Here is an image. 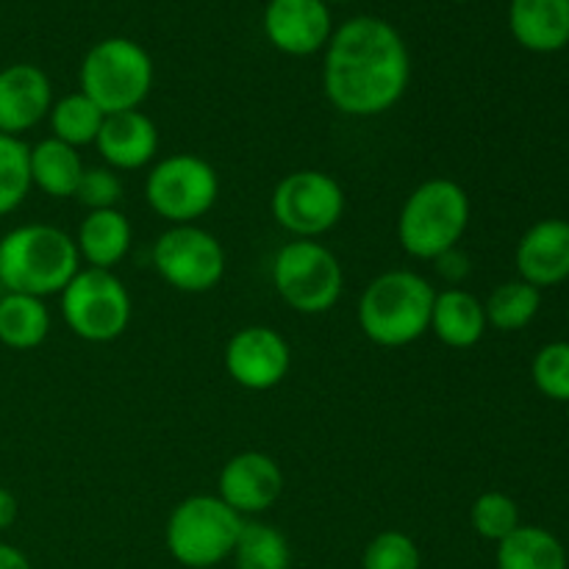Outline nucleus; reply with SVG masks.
Here are the masks:
<instances>
[{"mask_svg": "<svg viewBox=\"0 0 569 569\" xmlns=\"http://www.w3.org/2000/svg\"><path fill=\"white\" fill-rule=\"evenodd\" d=\"M292 365L289 342L270 326H248L226 345V372L248 392H270Z\"/></svg>", "mask_w": 569, "mask_h": 569, "instance_id": "f8f14e48", "label": "nucleus"}, {"mask_svg": "<svg viewBox=\"0 0 569 569\" xmlns=\"http://www.w3.org/2000/svg\"><path fill=\"white\" fill-rule=\"evenodd\" d=\"M78 259L87 261V267L94 270H111L120 264L131 250V222L120 209H100L89 211L83 222L78 226L76 237Z\"/></svg>", "mask_w": 569, "mask_h": 569, "instance_id": "aec40b11", "label": "nucleus"}, {"mask_svg": "<svg viewBox=\"0 0 569 569\" xmlns=\"http://www.w3.org/2000/svg\"><path fill=\"white\" fill-rule=\"evenodd\" d=\"M433 264H437L439 278H445L450 287H456V283H461L467 276H470V259H467L459 248L442 253L437 261H433Z\"/></svg>", "mask_w": 569, "mask_h": 569, "instance_id": "2f4dec72", "label": "nucleus"}, {"mask_svg": "<svg viewBox=\"0 0 569 569\" xmlns=\"http://www.w3.org/2000/svg\"><path fill=\"white\" fill-rule=\"evenodd\" d=\"M348 209L342 183L322 170H295L276 183L272 220L295 239H320L333 231Z\"/></svg>", "mask_w": 569, "mask_h": 569, "instance_id": "9d476101", "label": "nucleus"}, {"mask_svg": "<svg viewBox=\"0 0 569 569\" xmlns=\"http://www.w3.org/2000/svg\"><path fill=\"white\" fill-rule=\"evenodd\" d=\"M283 495V470L261 450H242L222 465L217 478V498L239 517L264 515Z\"/></svg>", "mask_w": 569, "mask_h": 569, "instance_id": "ddd939ff", "label": "nucleus"}, {"mask_svg": "<svg viewBox=\"0 0 569 569\" xmlns=\"http://www.w3.org/2000/svg\"><path fill=\"white\" fill-rule=\"evenodd\" d=\"M94 148L111 170H142L156 159L159 128L142 109L106 114Z\"/></svg>", "mask_w": 569, "mask_h": 569, "instance_id": "f3484780", "label": "nucleus"}, {"mask_svg": "<svg viewBox=\"0 0 569 569\" xmlns=\"http://www.w3.org/2000/svg\"><path fill=\"white\" fill-rule=\"evenodd\" d=\"M272 287L298 315H326L345 292V272L337 256L317 239H295L276 253Z\"/></svg>", "mask_w": 569, "mask_h": 569, "instance_id": "0eeeda50", "label": "nucleus"}, {"mask_svg": "<svg viewBox=\"0 0 569 569\" xmlns=\"http://www.w3.org/2000/svg\"><path fill=\"white\" fill-rule=\"evenodd\" d=\"M231 559L237 569H289L292 550H289L287 537L276 526L244 520Z\"/></svg>", "mask_w": 569, "mask_h": 569, "instance_id": "a878e982", "label": "nucleus"}, {"mask_svg": "<svg viewBox=\"0 0 569 569\" xmlns=\"http://www.w3.org/2000/svg\"><path fill=\"white\" fill-rule=\"evenodd\" d=\"M81 92L103 114L133 111L153 89V59L139 42L128 37L100 39L81 61Z\"/></svg>", "mask_w": 569, "mask_h": 569, "instance_id": "39448f33", "label": "nucleus"}, {"mask_svg": "<svg viewBox=\"0 0 569 569\" xmlns=\"http://www.w3.org/2000/svg\"><path fill=\"white\" fill-rule=\"evenodd\" d=\"M470 198L453 178L422 181L406 198L398 217V242L411 259L437 261L459 248L470 228Z\"/></svg>", "mask_w": 569, "mask_h": 569, "instance_id": "20e7f679", "label": "nucleus"}, {"mask_svg": "<svg viewBox=\"0 0 569 569\" xmlns=\"http://www.w3.org/2000/svg\"><path fill=\"white\" fill-rule=\"evenodd\" d=\"M517 272L520 281L542 292L545 287H559L569 278V222L539 220L517 242Z\"/></svg>", "mask_w": 569, "mask_h": 569, "instance_id": "dca6fc26", "label": "nucleus"}, {"mask_svg": "<svg viewBox=\"0 0 569 569\" xmlns=\"http://www.w3.org/2000/svg\"><path fill=\"white\" fill-rule=\"evenodd\" d=\"M0 569H33L28 556L9 542H0Z\"/></svg>", "mask_w": 569, "mask_h": 569, "instance_id": "473e14b6", "label": "nucleus"}, {"mask_svg": "<svg viewBox=\"0 0 569 569\" xmlns=\"http://www.w3.org/2000/svg\"><path fill=\"white\" fill-rule=\"evenodd\" d=\"M81 270L76 239L48 222L17 226L0 237V289L50 298Z\"/></svg>", "mask_w": 569, "mask_h": 569, "instance_id": "f03ea898", "label": "nucleus"}, {"mask_svg": "<svg viewBox=\"0 0 569 569\" xmlns=\"http://www.w3.org/2000/svg\"><path fill=\"white\" fill-rule=\"evenodd\" d=\"M83 159L78 148L48 137L31 148V183L48 198H76V189L83 176Z\"/></svg>", "mask_w": 569, "mask_h": 569, "instance_id": "412c9836", "label": "nucleus"}, {"mask_svg": "<svg viewBox=\"0 0 569 569\" xmlns=\"http://www.w3.org/2000/svg\"><path fill=\"white\" fill-rule=\"evenodd\" d=\"M437 289L415 270H389L359 298V328L378 348H406L431 331Z\"/></svg>", "mask_w": 569, "mask_h": 569, "instance_id": "7ed1b4c3", "label": "nucleus"}, {"mask_svg": "<svg viewBox=\"0 0 569 569\" xmlns=\"http://www.w3.org/2000/svg\"><path fill=\"white\" fill-rule=\"evenodd\" d=\"M50 309L42 298L3 292L0 295V345L11 350H33L48 339Z\"/></svg>", "mask_w": 569, "mask_h": 569, "instance_id": "4be33fe9", "label": "nucleus"}, {"mask_svg": "<svg viewBox=\"0 0 569 569\" xmlns=\"http://www.w3.org/2000/svg\"><path fill=\"white\" fill-rule=\"evenodd\" d=\"M539 306H542V292L517 278V281L500 283L487 298L483 311H487L489 326L503 333H515L531 326L533 317L539 315Z\"/></svg>", "mask_w": 569, "mask_h": 569, "instance_id": "393cba45", "label": "nucleus"}, {"mask_svg": "<svg viewBox=\"0 0 569 569\" xmlns=\"http://www.w3.org/2000/svg\"><path fill=\"white\" fill-rule=\"evenodd\" d=\"M498 569H567V550L550 531L539 526H520L498 542Z\"/></svg>", "mask_w": 569, "mask_h": 569, "instance_id": "5701e85b", "label": "nucleus"}, {"mask_svg": "<svg viewBox=\"0 0 569 569\" xmlns=\"http://www.w3.org/2000/svg\"><path fill=\"white\" fill-rule=\"evenodd\" d=\"M261 26L272 48L287 56L320 53L333 33L331 9L322 0H270Z\"/></svg>", "mask_w": 569, "mask_h": 569, "instance_id": "4468645a", "label": "nucleus"}, {"mask_svg": "<svg viewBox=\"0 0 569 569\" xmlns=\"http://www.w3.org/2000/svg\"><path fill=\"white\" fill-rule=\"evenodd\" d=\"M533 383L539 392L559 403H569V342H550L533 356Z\"/></svg>", "mask_w": 569, "mask_h": 569, "instance_id": "c756f323", "label": "nucleus"}, {"mask_svg": "<svg viewBox=\"0 0 569 569\" xmlns=\"http://www.w3.org/2000/svg\"><path fill=\"white\" fill-rule=\"evenodd\" d=\"M76 200L89 211L117 209L122 200V178L111 167H87L76 189Z\"/></svg>", "mask_w": 569, "mask_h": 569, "instance_id": "7c9ffc66", "label": "nucleus"}, {"mask_svg": "<svg viewBox=\"0 0 569 569\" xmlns=\"http://www.w3.org/2000/svg\"><path fill=\"white\" fill-rule=\"evenodd\" d=\"M322 3H348V0H322Z\"/></svg>", "mask_w": 569, "mask_h": 569, "instance_id": "f704fd0d", "label": "nucleus"}, {"mask_svg": "<svg viewBox=\"0 0 569 569\" xmlns=\"http://www.w3.org/2000/svg\"><path fill=\"white\" fill-rule=\"evenodd\" d=\"M61 317L83 342H114L131 326V295L111 270L81 267L61 292Z\"/></svg>", "mask_w": 569, "mask_h": 569, "instance_id": "6e6552de", "label": "nucleus"}, {"mask_svg": "<svg viewBox=\"0 0 569 569\" xmlns=\"http://www.w3.org/2000/svg\"><path fill=\"white\" fill-rule=\"evenodd\" d=\"M244 517L217 495H192L167 517V553L187 569H211L231 559Z\"/></svg>", "mask_w": 569, "mask_h": 569, "instance_id": "423d86ee", "label": "nucleus"}, {"mask_svg": "<svg viewBox=\"0 0 569 569\" xmlns=\"http://www.w3.org/2000/svg\"><path fill=\"white\" fill-rule=\"evenodd\" d=\"M106 114L78 89V92L64 94L61 100H53L48 122L50 137L59 142L70 144V148H83V144H94L100 126H103Z\"/></svg>", "mask_w": 569, "mask_h": 569, "instance_id": "b1692460", "label": "nucleus"}, {"mask_svg": "<svg viewBox=\"0 0 569 569\" xmlns=\"http://www.w3.org/2000/svg\"><path fill=\"white\" fill-rule=\"evenodd\" d=\"M422 556L406 531H381L367 542L361 569H420Z\"/></svg>", "mask_w": 569, "mask_h": 569, "instance_id": "c85d7f7f", "label": "nucleus"}, {"mask_svg": "<svg viewBox=\"0 0 569 569\" xmlns=\"http://www.w3.org/2000/svg\"><path fill=\"white\" fill-rule=\"evenodd\" d=\"M17 515H20V506H17V498L6 487H0V531L11 528L17 522Z\"/></svg>", "mask_w": 569, "mask_h": 569, "instance_id": "72a5a7b5", "label": "nucleus"}, {"mask_svg": "<svg viewBox=\"0 0 569 569\" xmlns=\"http://www.w3.org/2000/svg\"><path fill=\"white\" fill-rule=\"evenodd\" d=\"M470 526L487 542H503L509 533H515L520 522V506L506 492H483L478 495L470 509Z\"/></svg>", "mask_w": 569, "mask_h": 569, "instance_id": "cd10ccee", "label": "nucleus"}, {"mask_svg": "<svg viewBox=\"0 0 569 569\" xmlns=\"http://www.w3.org/2000/svg\"><path fill=\"white\" fill-rule=\"evenodd\" d=\"M53 109V83L37 64H9L0 70V133L22 139Z\"/></svg>", "mask_w": 569, "mask_h": 569, "instance_id": "2eb2a0df", "label": "nucleus"}, {"mask_svg": "<svg viewBox=\"0 0 569 569\" xmlns=\"http://www.w3.org/2000/svg\"><path fill=\"white\" fill-rule=\"evenodd\" d=\"M487 311L472 292L461 287L439 289L431 311V331L453 350L476 348L487 333Z\"/></svg>", "mask_w": 569, "mask_h": 569, "instance_id": "6ab92c4d", "label": "nucleus"}, {"mask_svg": "<svg viewBox=\"0 0 569 569\" xmlns=\"http://www.w3.org/2000/svg\"><path fill=\"white\" fill-rule=\"evenodd\" d=\"M411 56L392 22L353 17L331 33L322 64L328 103L348 117H378L403 100Z\"/></svg>", "mask_w": 569, "mask_h": 569, "instance_id": "f257e3e1", "label": "nucleus"}, {"mask_svg": "<svg viewBox=\"0 0 569 569\" xmlns=\"http://www.w3.org/2000/svg\"><path fill=\"white\" fill-rule=\"evenodd\" d=\"M220 198V176L194 153H172L156 161L144 178V200L170 226H194Z\"/></svg>", "mask_w": 569, "mask_h": 569, "instance_id": "1a4fd4ad", "label": "nucleus"}, {"mask_svg": "<svg viewBox=\"0 0 569 569\" xmlns=\"http://www.w3.org/2000/svg\"><path fill=\"white\" fill-rule=\"evenodd\" d=\"M31 189V144L0 133V217L20 209Z\"/></svg>", "mask_w": 569, "mask_h": 569, "instance_id": "bb28decb", "label": "nucleus"}, {"mask_svg": "<svg viewBox=\"0 0 569 569\" xmlns=\"http://www.w3.org/2000/svg\"><path fill=\"white\" fill-rule=\"evenodd\" d=\"M456 3H467V0H456Z\"/></svg>", "mask_w": 569, "mask_h": 569, "instance_id": "c9c22d12", "label": "nucleus"}, {"mask_svg": "<svg viewBox=\"0 0 569 569\" xmlns=\"http://www.w3.org/2000/svg\"><path fill=\"white\" fill-rule=\"evenodd\" d=\"M509 28L531 53H556L569 44V0H511Z\"/></svg>", "mask_w": 569, "mask_h": 569, "instance_id": "a211bd4d", "label": "nucleus"}, {"mask_svg": "<svg viewBox=\"0 0 569 569\" xmlns=\"http://www.w3.org/2000/svg\"><path fill=\"white\" fill-rule=\"evenodd\" d=\"M156 272L167 287L183 295H206L226 276L220 239L200 226H170L153 242Z\"/></svg>", "mask_w": 569, "mask_h": 569, "instance_id": "9b49d317", "label": "nucleus"}]
</instances>
